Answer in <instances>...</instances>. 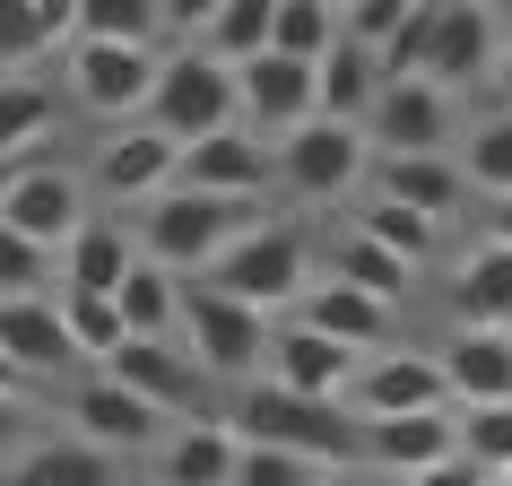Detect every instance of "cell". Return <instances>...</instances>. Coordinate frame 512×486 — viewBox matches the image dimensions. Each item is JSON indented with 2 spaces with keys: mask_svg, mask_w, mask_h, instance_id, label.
<instances>
[{
  "mask_svg": "<svg viewBox=\"0 0 512 486\" xmlns=\"http://www.w3.org/2000/svg\"><path fill=\"white\" fill-rule=\"evenodd\" d=\"M226 426L243 443H270V452H296L313 469H356L365 460V417L339 400H304V391H278V382H243Z\"/></svg>",
  "mask_w": 512,
  "mask_h": 486,
  "instance_id": "1",
  "label": "cell"
},
{
  "mask_svg": "<svg viewBox=\"0 0 512 486\" xmlns=\"http://www.w3.org/2000/svg\"><path fill=\"white\" fill-rule=\"evenodd\" d=\"M252 226H261V200H226V191L174 183L165 200H148V217H139V252H148L157 270H174V278H209Z\"/></svg>",
  "mask_w": 512,
  "mask_h": 486,
  "instance_id": "2",
  "label": "cell"
},
{
  "mask_svg": "<svg viewBox=\"0 0 512 486\" xmlns=\"http://www.w3.org/2000/svg\"><path fill=\"white\" fill-rule=\"evenodd\" d=\"M243 122V96H235V70L209 61L200 44H174L157 61V96H148V131H165L174 148H200V139L235 131Z\"/></svg>",
  "mask_w": 512,
  "mask_h": 486,
  "instance_id": "3",
  "label": "cell"
},
{
  "mask_svg": "<svg viewBox=\"0 0 512 486\" xmlns=\"http://www.w3.org/2000/svg\"><path fill=\"white\" fill-rule=\"evenodd\" d=\"M270 330H278L270 313L235 304L226 287H183V348L209 382H235L252 365H270Z\"/></svg>",
  "mask_w": 512,
  "mask_h": 486,
  "instance_id": "4",
  "label": "cell"
},
{
  "mask_svg": "<svg viewBox=\"0 0 512 486\" xmlns=\"http://www.w3.org/2000/svg\"><path fill=\"white\" fill-rule=\"evenodd\" d=\"M278 183L296 191V200H348L356 183H374V139L313 113L304 131L278 139Z\"/></svg>",
  "mask_w": 512,
  "mask_h": 486,
  "instance_id": "5",
  "label": "cell"
},
{
  "mask_svg": "<svg viewBox=\"0 0 512 486\" xmlns=\"http://www.w3.org/2000/svg\"><path fill=\"white\" fill-rule=\"evenodd\" d=\"M209 287H226V296L252 304V313H270V304H304V287H313V278H304V235L261 217V226H252V235L209 270Z\"/></svg>",
  "mask_w": 512,
  "mask_h": 486,
  "instance_id": "6",
  "label": "cell"
},
{
  "mask_svg": "<svg viewBox=\"0 0 512 486\" xmlns=\"http://www.w3.org/2000/svg\"><path fill=\"white\" fill-rule=\"evenodd\" d=\"M96 374H113L122 391H139V400L157 408V417H174V426H200V417H209V391H217V382L191 365L183 339H131V348L113 356V365H96Z\"/></svg>",
  "mask_w": 512,
  "mask_h": 486,
  "instance_id": "7",
  "label": "cell"
},
{
  "mask_svg": "<svg viewBox=\"0 0 512 486\" xmlns=\"http://www.w3.org/2000/svg\"><path fill=\"white\" fill-rule=\"evenodd\" d=\"M0 226L44 243V252H70V235L87 226V183L70 165H18L0 183Z\"/></svg>",
  "mask_w": 512,
  "mask_h": 486,
  "instance_id": "8",
  "label": "cell"
},
{
  "mask_svg": "<svg viewBox=\"0 0 512 486\" xmlns=\"http://www.w3.org/2000/svg\"><path fill=\"white\" fill-rule=\"evenodd\" d=\"M348 408L365 426H374V417H426V408H452V382H443L434 348H382V356L356 365Z\"/></svg>",
  "mask_w": 512,
  "mask_h": 486,
  "instance_id": "9",
  "label": "cell"
},
{
  "mask_svg": "<svg viewBox=\"0 0 512 486\" xmlns=\"http://www.w3.org/2000/svg\"><path fill=\"white\" fill-rule=\"evenodd\" d=\"M365 139H374L382 157H460V148H452L460 113H452V96H443L434 79H400V87H382Z\"/></svg>",
  "mask_w": 512,
  "mask_h": 486,
  "instance_id": "10",
  "label": "cell"
},
{
  "mask_svg": "<svg viewBox=\"0 0 512 486\" xmlns=\"http://www.w3.org/2000/svg\"><path fill=\"white\" fill-rule=\"evenodd\" d=\"M157 61L165 53H131V44H70V96L105 122H148Z\"/></svg>",
  "mask_w": 512,
  "mask_h": 486,
  "instance_id": "11",
  "label": "cell"
},
{
  "mask_svg": "<svg viewBox=\"0 0 512 486\" xmlns=\"http://www.w3.org/2000/svg\"><path fill=\"white\" fill-rule=\"evenodd\" d=\"M235 96H243V122L278 148L287 131H304L322 113V70L313 61H287V53H261V61L235 70Z\"/></svg>",
  "mask_w": 512,
  "mask_h": 486,
  "instance_id": "12",
  "label": "cell"
},
{
  "mask_svg": "<svg viewBox=\"0 0 512 486\" xmlns=\"http://www.w3.org/2000/svg\"><path fill=\"white\" fill-rule=\"evenodd\" d=\"M70 426H79V443H96V452H148V443H165V426L174 417H157V408L139 400V391H122L113 374H87L79 391H70Z\"/></svg>",
  "mask_w": 512,
  "mask_h": 486,
  "instance_id": "13",
  "label": "cell"
},
{
  "mask_svg": "<svg viewBox=\"0 0 512 486\" xmlns=\"http://www.w3.org/2000/svg\"><path fill=\"white\" fill-rule=\"evenodd\" d=\"M0 356L27 382H53V374H70V365H87V356L70 348L61 296H0Z\"/></svg>",
  "mask_w": 512,
  "mask_h": 486,
  "instance_id": "14",
  "label": "cell"
},
{
  "mask_svg": "<svg viewBox=\"0 0 512 486\" xmlns=\"http://www.w3.org/2000/svg\"><path fill=\"white\" fill-rule=\"evenodd\" d=\"M495 61H504V27H495V9L452 0V9H443V27H434L426 79L443 87V96H460V87H495Z\"/></svg>",
  "mask_w": 512,
  "mask_h": 486,
  "instance_id": "15",
  "label": "cell"
},
{
  "mask_svg": "<svg viewBox=\"0 0 512 486\" xmlns=\"http://www.w3.org/2000/svg\"><path fill=\"white\" fill-rule=\"evenodd\" d=\"M356 365H365V356H348L339 339H322L313 322H278L270 330V374H261V382L304 391V400H339V391L356 382Z\"/></svg>",
  "mask_w": 512,
  "mask_h": 486,
  "instance_id": "16",
  "label": "cell"
},
{
  "mask_svg": "<svg viewBox=\"0 0 512 486\" xmlns=\"http://www.w3.org/2000/svg\"><path fill=\"white\" fill-rule=\"evenodd\" d=\"M174 183H183V148L165 131H148V122L113 131L105 157H96V191H105V200H165Z\"/></svg>",
  "mask_w": 512,
  "mask_h": 486,
  "instance_id": "17",
  "label": "cell"
},
{
  "mask_svg": "<svg viewBox=\"0 0 512 486\" xmlns=\"http://www.w3.org/2000/svg\"><path fill=\"white\" fill-rule=\"evenodd\" d=\"M460 452V408H426V417H374L365 426V469L374 478H417V469H434V460Z\"/></svg>",
  "mask_w": 512,
  "mask_h": 486,
  "instance_id": "18",
  "label": "cell"
},
{
  "mask_svg": "<svg viewBox=\"0 0 512 486\" xmlns=\"http://www.w3.org/2000/svg\"><path fill=\"white\" fill-rule=\"evenodd\" d=\"M270 174H278V148L261 131H217V139H200V148H183V183L191 191H226V200H261L270 191Z\"/></svg>",
  "mask_w": 512,
  "mask_h": 486,
  "instance_id": "19",
  "label": "cell"
},
{
  "mask_svg": "<svg viewBox=\"0 0 512 486\" xmlns=\"http://www.w3.org/2000/svg\"><path fill=\"white\" fill-rule=\"evenodd\" d=\"M296 322H313L322 339H339L348 356H382V348H391V330H400V313L374 304L365 287H348V278H322V287H304Z\"/></svg>",
  "mask_w": 512,
  "mask_h": 486,
  "instance_id": "20",
  "label": "cell"
},
{
  "mask_svg": "<svg viewBox=\"0 0 512 486\" xmlns=\"http://www.w3.org/2000/svg\"><path fill=\"white\" fill-rule=\"evenodd\" d=\"M443 382H452L460 408H495L512 400V330H452L443 348H434Z\"/></svg>",
  "mask_w": 512,
  "mask_h": 486,
  "instance_id": "21",
  "label": "cell"
},
{
  "mask_svg": "<svg viewBox=\"0 0 512 486\" xmlns=\"http://www.w3.org/2000/svg\"><path fill=\"white\" fill-rule=\"evenodd\" d=\"M374 200L417 209L426 226H443L469 200V174H460V157H374Z\"/></svg>",
  "mask_w": 512,
  "mask_h": 486,
  "instance_id": "22",
  "label": "cell"
},
{
  "mask_svg": "<svg viewBox=\"0 0 512 486\" xmlns=\"http://www.w3.org/2000/svg\"><path fill=\"white\" fill-rule=\"evenodd\" d=\"M131 270H139V235L113 226V217H87L61 252V296H122Z\"/></svg>",
  "mask_w": 512,
  "mask_h": 486,
  "instance_id": "23",
  "label": "cell"
},
{
  "mask_svg": "<svg viewBox=\"0 0 512 486\" xmlns=\"http://www.w3.org/2000/svg\"><path fill=\"white\" fill-rule=\"evenodd\" d=\"M452 330H512V243L486 235L452 270Z\"/></svg>",
  "mask_w": 512,
  "mask_h": 486,
  "instance_id": "24",
  "label": "cell"
},
{
  "mask_svg": "<svg viewBox=\"0 0 512 486\" xmlns=\"http://www.w3.org/2000/svg\"><path fill=\"white\" fill-rule=\"evenodd\" d=\"M235 460H243V434L226 417L165 434V486H235Z\"/></svg>",
  "mask_w": 512,
  "mask_h": 486,
  "instance_id": "25",
  "label": "cell"
},
{
  "mask_svg": "<svg viewBox=\"0 0 512 486\" xmlns=\"http://www.w3.org/2000/svg\"><path fill=\"white\" fill-rule=\"evenodd\" d=\"M53 122H61V96L44 79H0V174L35 165V148L53 139Z\"/></svg>",
  "mask_w": 512,
  "mask_h": 486,
  "instance_id": "26",
  "label": "cell"
},
{
  "mask_svg": "<svg viewBox=\"0 0 512 486\" xmlns=\"http://www.w3.org/2000/svg\"><path fill=\"white\" fill-rule=\"evenodd\" d=\"M113 304H122V330H131V339H183V278L157 270L148 252H139V270L122 278Z\"/></svg>",
  "mask_w": 512,
  "mask_h": 486,
  "instance_id": "27",
  "label": "cell"
},
{
  "mask_svg": "<svg viewBox=\"0 0 512 486\" xmlns=\"http://www.w3.org/2000/svg\"><path fill=\"white\" fill-rule=\"evenodd\" d=\"M382 105V61L356 53L348 35H339V53L322 61V122H348V131H365Z\"/></svg>",
  "mask_w": 512,
  "mask_h": 486,
  "instance_id": "28",
  "label": "cell"
},
{
  "mask_svg": "<svg viewBox=\"0 0 512 486\" xmlns=\"http://www.w3.org/2000/svg\"><path fill=\"white\" fill-rule=\"evenodd\" d=\"M270 35H278V9H270V0H226V9H209V18H200V35H191V44H200L209 61H226V70H243V61L270 53Z\"/></svg>",
  "mask_w": 512,
  "mask_h": 486,
  "instance_id": "29",
  "label": "cell"
},
{
  "mask_svg": "<svg viewBox=\"0 0 512 486\" xmlns=\"http://www.w3.org/2000/svg\"><path fill=\"white\" fill-rule=\"evenodd\" d=\"M0 486H113V460L96 443H35L0 469Z\"/></svg>",
  "mask_w": 512,
  "mask_h": 486,
  "instance_id": "30",
  "label": "cell"
},
{
  "mask_svg": "<svg viewBox=\"0 0 512 486\" xmlns=\"http://www.w3.org/2000/svg\"><path fill=\"white\" fill-rule=\"evenodd\" d=\"M174 35V9H148V0H87L79 9V44H131V53H157Z\"/></svg>",
  "mask_w": 512,
  "mask_h": 486,
  "instance_id": "31",
  "label": "cell"
},
{
  "mask_svg": "<svg viewBox=\"0 0 512 486\" xmlns=\"http://www.w3.org/2000/svg\"><path fill=\"white\" fill-rule=\"evenodd\" d=\"M460 174H469V191H486V200H512V113H504V105L469 122Z\"/></svg>",
  "mask_w": 512,
  "mask_h": 486,
  "instance_id": "32",
  "label": "cell"
},
{
  "mask_svg": "<svg viewBox=\"0 0 512 486\" xmlns=\"http://www.w3.org/2000/svg\"><path fill=\"white\" fill-rule=\"evenodd\" d=\"M339 9H322V0H278V35H270V53H287V61H313L322 70L330 53H339Z\"/></svg>",
  "mask_w": 512,
  "mask_h": 486,
  "instance_id": "33",
  "label": "cell"
},
{
  "mask_svg": "<svg viewBox=\"0 0 512 486\" xmlns=\"http://www.w3.org/2000/svg\"><path fill=\"white\" fill-rule=\"evenodd\" d=\"M339 278H348V287H365L374 304H391V313H400L408 287H417V270H408V261H391L374 235H348V243H339Z\"/></svg>",
  "mask_w": 512,
  "mask_h": 486,
  "instance_id": "34",
  "label": "cell"
},
{
  "mask_svg": "<svg viewBox=\"0 0 512 486\" xmlns=\"http://www.w3.org/2000/svg\"><path fill=\"white\" fill-rule=\"evenodd\" d=\"M61 313H70V348H79L87 365H113V356L131 348V330H122V304H113V296H61Z\"/></svg>",
  "mask_w": 512,
  "mask_h": 486,
  "instance_id": "35",
  "label": "cell"
},
{
  "mask_svg": "<svg viewBox=\"0 0 512 486\" xmlns=\"http://www.w3.org/2000/svg\"><path fill=\"white\" fill-rule=\"evenodd\" d=\"M356 235H374L391 261L426 270V261H434V235H443V226H426L417 209H391V200H365V226H356Z\"/></svg>",
  "mask_w": 512,
  "mask_h": 486,
  "instance_id": "36",
  "label": "cell"
},
{
  "mask_svg": "<svg viewBox=\"0 0 512 486\" xmlns=\"http://www.w3.org/2000/svg\"><path fill=\"white\" fill-rule=\"evenodd\" d=\"M0 296H61V252L0 226Z\"/></svg>",
  "mask_w": 512,
  "mask_h": 486,
  "instance_id": "37",
  "label": "cell"
},
{
  "mask_svg": "<svg viewBox=\"0 0 512 486\" xmlns=\"http://www.w3.org/2000/svg\"><path fill=\"white\" fill-rule=\"evenodd\" d=\"M460 452L478 460L486 478H504V469H512V400H495V408H460Z\"/></svg>",
  "mask_w": 512,
  "mask_h": 486,
  "instance_id": "38",
  "label": "cell"
},
{
  "mask_svg": "<svg viewBox=\"0 0 512 486\" xmlns=\"http://www.w3.org/2000/svg\"><path fill=\"white\" fill-rule=\"evenodd\" d=\"M330 469H313V460H296V452H270V443H243V460H235V486H322Z\"/></svg>",
  "mask_w": 512,
  "mask_h": 486,
  "instance_id": "39",
  "label": "cell"
},
{
  "mask_svg": "<svg viewBox=\"0 0 512 486\" xmlns=\"http://www.w3.org/2000/svg\"><path fill=\"white\" fill-rule=\"evenodd\" d=\"M400 18H408V0H356V9H339L348 44H356V53H374V61H382V44L400 35Z\"/></svg>",
  "mask_w": 512,
  "mask_h": 486,
  "instance_id": "40",
  "label": "cell"
},
{
  "mask_svg": "<svg viewBox=\"0 0 512 486\" xmlns=\"http://www.w3.org/2000/svg\"><path fill=\"white\" fill-rule=\"evenodd\" d=\"M408 486H495V478H486V469H478L469 452H452V460H434V469H417Z\"/></svg>",
  "mask_w": 512,
  "mask_h": 486,
  "instance_id": "41",
  "label": "cell"
},
{
  "mask_svg": "<svg viewBox=\"0 0 512 486\" xmlns=\"http://www.w3.org/2000/svg\"><path fill=\"white\" fill-rule=\"evenodd\" d=\"M18 426H27V400H0V452L18 443Z\"/></svg>",
  "mask_w": 512,
  "mask_h": 486,
  "instance_id": "42",
  "label": "cell"
},
{
  "mask_svg": "<svg viewBox=\"0 0 512 486\" xmlns=\"http://www.w3.org/2000/svg\"><path fill=\"white\" fill-rule=\"evenodd\" d=\"M0 400H27V374H18L9 356H0Z\"/></svg>",
  "mask_w": 512,
  "mask_h": 486,
  "instance_id": "43",
  "label": "cell"
},
{
  "mask_svg": "<svg viewBox=\"0 0 512 486\" xmlns=\"http://www.w3.org/2000/svg\"><path fill=\"white\" fill-rule=\"evenodd\" d=\"M486 235H495V243H512V200H495V217H486Z\"/></svg>",
  "mask_w": 512,
  "mask_h": 486,
  "instance_id": "44",
  "label": "cell"
},
{
  "mask_svg": "<svg viewBox=\"0 0 512 486\" xmlns=\"http://www.w3.org/2000/svg\"><path fill=\"white\" fill-rule=\"evenodd\" d=\"M322 486H382V478H374V469H330Z\"/></svg>",
  "mask_w": 512,
  "mask_h": 486,
  "instance_id": "45",
  "label": "cell"
},
{
  "mask_svg": "<svg viewBox=\"0 0 512 486\" xmlns=\"http://www.w3.org/2000/svg\"><path fill=\"white\" fill-rule=\"evenodd\" d=\"M495 96H504V113H512V44H504V61H495Z\"/></svg>",
  "mask_w": 512,
  "mask_h": 486,
  "instance_id": "46",
  "label": "cell"
},
{
  "mask_svg": "<svg viewBox=\"0 0 512 486\" xmlns=\"http://www.w3.org/2000/svg\"><path fill=\"white\" fill-rule=\"evenodd\" d=\"M495 27H504V44H512V9H495Z\"/></svg>",
  "mask_w": 512,
  "mask_h": 486,
  "instance_id": "47",
  "label": "cell"
},
{
  "mask_svg": "<svg viewBox=\"0 0 512 486\" xmlns=\"http://www.w3.org/2000/svg\"><path fill=\"white\" fill-rule=\"evenodd\" d=\"M495 486H512V469H504V478H495Z\"/></svg>",
  "mask_w": 512,
  "mask_h": 486,
  "instance_id": "48",
  "label": "cell"
},
{
  "mask_svg": "<svg viewBox=\"0 0 512 486\" xmlns=\"http://www.w3.org/2000/svg\"><path fill=\"white\" fill-rule=\"evenodd\" d=\"M0 183H9V174H0Z\"/></svg>",
  "mask_w": 512,
  "mask_h": 486,
  "instance_id": "49",
  "label": "cell"
}]
</instances>
